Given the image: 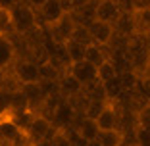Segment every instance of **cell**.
Listing matches in <instances>:
<instances>
[{
  "mask_svg": "<svg viewBox=\"0 0 150 146\" xmlns=\"http://www.w3.org/2000/svg\"><path fill=\"white\" fill-rule=\"evenodd\" d=\"M10 16H12V27L16 35H27L33 29L40 27L39 23V13L33 6H29L27 2H18L16 6L10 8Z\"/></svg>",
  "mask_w": 150,
  "mask_h": 146,
  "instance_id": "1",
  "label": "cell"
},
{
  "mask_svg": "<svg viewBox=\"0 0 150 146\" xmlns=\"http://www.w3.org/2000/svg\"><path fill=\"white\" fill-rule=\"evenodd\" d=\"M75 27H77V23H75V19L71 18V13H64V18L60 19V21H56L50 27H44V29H46L48 40L52 42V44H62L64 46V44H67V42L71 40Z\"/></svg>",
  "mask_w": 150,
  "mask_h": 146,
  "instance_id": "2",
  "label": "cell"
},
{
  "mask_svg": "<svg viewBox=\"0 0 150 146\" xmlns=\"http://www.w3.org/2000/svg\"><path fill=\"white\" fill-rule=\"evenodd\" d=\"M27 137H29V140H31V144L39 146L42 144V142L50 140V138L54 137V133H56V127L52 125V121L48 119V117H44V115L37 114L35 117H33L31 125L27 127Z\"/></svg>",
  "mask_w": 150,
  "mask_h": 146,
  "instance_id": "3",
  "label": "cell"
},
{
  "mask_svg": "<svg viewBox=\"0 0 150 146\" xmlns=\"http://www.w3.org/2000/svg\"><path fill=\"white\" fill-rule=\"evenodd\" d=\"M16 79L21 85H31V83H40V67L37 66L31 60H25V58H18L16 63L12 67Z\"/></svg>",
  "mask_w": 150,
  "mask_h": 146,
  "instance_id": "4",
  "label": "cell"
},
{
  "mask_svg": "<svg viewBox=\"0 0 150 146\" xmlns=\"http://www.w3.org/2000/svg\"><path fill=\"white\" fill-rule=\"evenodd\" d=\"M16 60H18V48H16L12 35L0 37V71L12 69Z\"/></svg>",
  "mask_w": 150,
  "mask_h": 146,
  "instance_id": "5",
  "label": "cell"
},
{
  "mask_svg": "<svg viewBox=\"0 0 150 146\" xmlns=\"http://www.w3.org/2000/svg\"><path fill=\"white\" fill-rule=\"evenodd\" d=\"M88 33L93 37V42L94 44H100V46H108L112 42L115 35V29L112 23H106V21H93L88 25Z\"/></svg>",
  "mask_w": 150,
  "mask_h": 146,
  "instance_id": "6",
  "label": "cell"
},
{
  "mask_svg": "<svg viewBox=\"0 0 150 146\" xmlns=\"http://www.w3.org/2000/svg\"><path fill=\"white\" fill-rule=\"evenodd\" d=\"M69 73H71V75H73L77 81H79L83 87L98 79V67H96V66H93L91 62H87V60H81V62L71 63Z\"/></svg>",
  "mask_w": 150,
  "mask_h": 146,
  "instance_id": "7",
  "label": "cell"
},
{
  "mask_svg": "<svg viewBox=\"0 0 150 146\" xmlns=\"http://www.w3.org/2000/svg\"><path fill=\"white\" fill-rule=\"evenodd\" d=\"M37 13H39V23L42 27H50L64 18V10L60 0H48L40 10H37Z\"/></svg>",
  "mask_w": 150,
  "mask_h": 146,
  "instance_id": "8",
  "label": "cell"
},
{
  "mask_svg": "<svg viewBox=\"0 0 150 146\" xmlns=\"http://www.w3.org/2000/svg\"><path fill=\"white\" fill-rule=\"evenodd\" d=\"M73 131L79 135L85 142L96 140L98 135H100L98 123L94 119H88V117H77V121H75V125H73Z\"/></svg>",
  "mask_w": 150,
  "mask_h": 146,
  "instance_id": "9",
  "label": "cell"
},
{
  "mask_svg": "<svg viewBox=\"0 0 150 146\" xmlns=\"http://www.w3.org/2000/svg\"><path fill=\"white\" fill-rule=\"evenodd\" d=\"M121 10L117 8L114 0H98V6H96V19L98 21H106V23H112L115 25V21L119 19L121 16Z\"/></svg>",
  "mask_w": 150,
  "mask_h": 146,
  "instance_id": "10",
  "label": "cell"
},
{
  "mask_svg": "<svg viewBox=\"0 0 150 146\" xmlns=\"http://www.w3.org/2000/svg\"><path fill=\"white\" fill-rule=\"evenodd\" d=\"M81 90H83V85L75 79L71 73H64V75L60 77V81H58V92H60V96H62L64 100H71V98L77 96Z\"/></svg>",
  "mask_w": 150,
  "mask_h": 146,
  "instance_id": "11",
  "label": "cell"
},
{
  "mask_svg": "<svg viewBox=\"0 0 150 146\" xmlns=\"http://www.w3.org/2000/svg\"><path fill=\"white\" fill-rule=\"evenodd\" d=\"M96 6H98V0H91V2H87L83 8H79L77 12L71 13V18L75 19L77 25L88 27L93 21H96Z\"/></svg>",
  "mask_w": 150,
  "mask_h": 146,
  "instance_id": "12",
  "label": "cell"
},
{
  "mask_svg": "<svg viewBox=\"0 0 150 146\" xmlns=\"http://www.w3.org/2000/svg\"><path fill=\"white\" fill-rule=\"evenodd\" d=\"M85 60L91 62L93 66L100 67L104 62L110 60V48L108 46H100V44H88L87 46V52H85Z\"/></svg>",
  "mask_w": 150,
  "mask_h": 146,
  "instance_id": "13",
  "label": "cell"
},
{
  "mask_svg": "<svg viewBox=\"0 0 150 146\" xmlns=\"http://www.w3.org/2000/svg\"><path fill=\"white\" fill-rule=\"evenodd\" d=\"M115 33L121 37H133V35H137V27H135V16L133 13H121L119 16V19L115 21L114 25Z\"/></svg>",
  "mask_w": 150,
  "mask_h": 146,
  "instance_id": "14",
  "label": "cell"
},
{
  "mask_svg": "<svg viewBox=\"0 0 150 146\" xmlns=\"http://www.w3.org/2000/svg\"><path fill=\"white\" fill-rule=\"evenodd\" d=\"M83 94L88 98V100H102V102H108V92H106V87L100 79L93 81L83 87Z\"/></svg>",
  "mask_w": 150,
  "mask_h": 146,
  "instance_id": "15",
  "label": "cell"
},
{
  "mask_svg": "<svg viewBox=\"0 0 150 146\" xmlns=\"http://www.w3.org/2000/svg\"><path fill=\"white\" fill-rule=\"evenodd\" d=\"M96 140L100 142L102 146H123L125 133L119 131V129H115V131H100Z\"/></svg>",
  "mask_w": 150,
  "mask_h": 146,
  "instance_id": "16",
  "label": "cell"
},
{
  "mask_svg": "<svg viewBox=\"0 0 150 146\" xmlns=\"http://www.w3.org/2000/svg\"><path fill=\"white\" fill-rule=\"evenodd\" d=\"M135 16V27L137 35H146L150 31V10H139L133 13Z\"/></svg>",
  "mask_w": 150,
  "mask_h": 146,
  "instance_id": "17",
  "label": "cell"
},
{
  "mask_svg": "<svg viewBox=\"0 0 150 146\" xmlns=\"http://www.w3.org/2000/svg\"><path fill=\"white\" fill-rule=\"evenodd\" d=\"M135 125H137V131L150 133V104H146V106L135 115Z\"/></svg>",
  "mask_w": 150,
  "mask_h": 146,
  "instance_id": "18",
  "label": "cell"
},
{
  "mask_svg": "<svg viewBox=\"0 0 150 146\" xmlns=\"http://www.w3.org/2000/svg\"><path fill=\"white\" fill-rule=\"evenodd\" d=\"M66 50H67V56H69L71 63H75V62H81V60H85L87 46L79 44V42H75V40H69V42L66 44Z\"/></svg>",
  "mask_w": 150,
  "mask_h": 146,
  "instance_id": "19",
  "label": "cell"
},
{
  "mask_svg": "<svg viewBox=\"0 0 150 146\" xmlns=\"http://www.w3.org/2000/svg\"><path fill=\"white\" fill-rule=\"evenodd\" d=\"M60 77H62V73H60L50 62L40 66V81H44V83H58Z\"/></svg>",
  "mask_w": 150,
  "mask_h": 146,
  "instance_id": "20",
  "label": "cell"
},
{
  "mask_svg": "<svg viewBox=\"0 0 150 146\" xmlns=\"http://www.w3.org/2000/svg\"><path fill=\"white\" fill-rule=\"evenodd\" d=\"M119 73H117V69H115V66L108 60V62H104L100 67H98V79L102 81V83H110L112 79H115Z\"/></svg>",
  "mask_w": 150,
  "mask_h": 146,
  "instance_id": "21",
  "label": "cell"
},
{
  "mask_svg": "<svg viewBox=\"0 0 150 146\" xmlns=\"http://www.w3.org/2000/svg\"><path fill=\"white\" fill-rule=\"evenodd\" d=\"M13 27H12V16H10L8 8H0V37L12 35Z\"/></svg>",
  "mask_w": 150,
  "mask_h": 146,
  "instance_id": "22",
  "label": "cell"
},
{
  "mask_svg": "<svg viewBox=\"0 0 150 146\" xmlns=\"http://www.w3.org/2000/svg\"><path fill=\"white\" fill-rule=\"evenodd\" d=\"M71 40L79 42V44H83V46L93 44V37H91V33H88V27L77 25V27H75V31H73V37H71Z\"/></svg>",
  "mask_w": 150,
  "mask_h": 146,
  "instance_id": "23",
  "label": "cell"
},
{
  "mask_svg": "<svg viewBox=\"0 0 150 146\" xmlns=\"http://www.w3.org/2000/svg\"><path fill=\"white\" fill-rule=\"evenodd\" d=\"M110 102V100H108ZM108 102H102V100H91V104H88L87 111H85V117H88V119H94L96 121L98 117H100V114L104 111V108L108 106Z\"/></svg>",
  "mask_w": 150,
  "mask_h": 146,
  "instance_id": "24",
  "label": "cell"
},
{
  "mask_svg": "<svg viewBox=\"0 0 150 146\" xmlns=\"http://www.w3.org/2000/svg\"><path fill=\"white\" fill-rule=\"evenodd\" d=\"M48 142H50V146H73V140H71L69 133L64 131V129H56L54 137Z\"/></svg>",
  "mask_w": 150,
  "mask_h": 146,
  "instance_id": "25",
  "label": "cell"
},
{
  "mask_svg": "<svg viewBox=\"0 0 150 146\" xmlns=\"http://www.w3.org/2000/svg\"><path fill=\"white\" fill-rule=\"evenodd\" d=\"M87 2H91V0H60L64 13H73V12H77V10L83 8Z\"/></svg>",
  "mask_w": 150,
  "mask_h": 146,
  "instance_id": "26",
  "label": "cell"
},
{
  "mask_svg": "<svg viewBox=\"0 0 150 146\" xmlns=\"http://www.w3.org/2000/svg\"><path fill=\"white\" fill-rule=\"evenodd\" d=\"M137 90L142 94V98H144V100L150 104V77H144V75H141V77H139Z\"/></svg>",
  "mask_w": 150,
  "mask_h": 146,
  "instance_id": "27",
  "label": "cell"
},
{
  "mask_svg": "<svg viewBox=\"0 0 150 146\" xmlns=\"http://www.w3.org/2000/svg\"><path fill=\"white\" fill-rule=\"evenodd\" d=\"M123 13H135V0H114Z\"/></svg>",
  "mask_w": 150,
  "mask_h": 146,
  "instance_id": "28",
  "label": "cell"
},
{
  "mask_svg": "<svg viewBox=\"0 0 150 146\" xmlns=\"http://www.w3.org/2000/svg\"><path fill=\"white\" fill-rule=\"evenodd\" d=\"M139 10H150V0H135V12Z\"/></svg>",
  "mask_w": 150,
  "mask_h": 146,
  "instance_id": "29",
  "label": "cell"
},
{
  "mask_svg": "<svg viewBox=\"0 0 150 146\" xmlns=\"http://www.w3.org/2000/svg\"><path fill=\"white\" fill-rule=\"evenodd\" d=\"M23 2H27L29 6H33L35 10H40L44 4H46V2H48V0H23Z\"/></svg>",
  "mask_w": 150,
  "mask_h": 146,
  "instance_id": "30",
  "label": "cell"
},
{
  "mask_svg": "<svg viewBox=\"0 0 150 146\" xmlns=\"http://www.w3.org/2000/svg\"><path fill=\"white\" fill-rule=\"evenodd\" d=\"M144 37V44H146V48H148V52H150V31L146 33V35H142Z\"/></svg>",
  "mask_w": 150,
  "mask_h": 146,
  "instance_id": "31",
  "label": "cell"
},
{
  "mask_svg": "<svg viewBox=\"0 0 150 146\" xmlns=\"http://www.w3.org/2000/svg\"><path fill=\"white\" fill-rule=\"evenodd\" d=\"M87 146H102L98 140H93V142H87Z\"/></svg>",
  "mask_w": 150,
  "mask_h": 146,
  "instance_id": "32",
  "label": "cell"
},
{
  "mask_svg": "<svg viewBox=\"0 0 150 146\" xmlns=\"http://www.w3.org/2000/svg\"><path fill=\"white\" fill-rule=\"evenodd\" d=\"M4 114H6V110H4L2 106H0V117H4Z\"/></svg>",
  "mask_w": 150,
  "mask_h": 146,
  "instance_id": "33",
  "label": "cell"
},
{
  "mask_svg": "<svg viewBox=\"0 0 150 146\" xmlns=\"http://www.w3.org/2000/svg\"><path fill=\"white\" fill-rule=\"evenodd\" d=\"M29 146H35V144H29Z\"/></svg>",
  "mask_w": 150,
  "mask_h": 146,
  "instance_id": "34",
  "label": "cell"
}]
</instances>
